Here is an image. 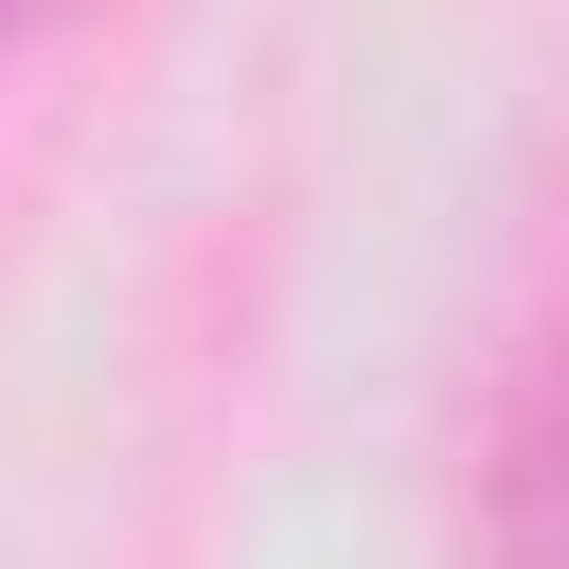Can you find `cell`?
I'll return each instance as SVG.
<instances>
[{
    "label": "cell",
    "mask_w": 569,
    "mask_h": 569,
    "mask_svg": "<svg viewBox=\"0 0 569 569\" xmlns=\"http://www.w3.org/2000/svg\"><path fill=\"white\" fill-rule=\"evenodd\" d=\"M477 569H569V308L492 385V431H477Z\"/></svg>",
    "instance_id": "1"
},
{
    "label": "cell",
    "mask_w": 569,
    "mask_h": 569,
    "mask_svg": "<svg viewBox=\"0 0 569 569\" xmlns=\"http://www.w3.org/2000/svg\"><path fill=\"white\" fill-rule=\"evenodd\" d=\"M31 16H62V0H0V47H16V31H31Z\"/></svg>",
    "instance_id": "2"
}]
</instances>
